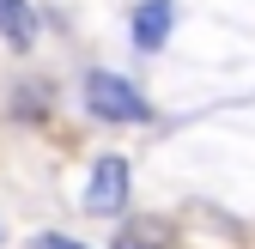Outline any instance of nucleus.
<instances>
[{
	"mask_svg": "<svg viewBox=\"0 0 255 249\" xmlns=\"http://www.w3.org/2000/svg\"><path fill=\"white\" fill-rule=\"evenodd\" d=\"M85 110L98 122H146V98L122 73H91L85 79Z\"/></svg>",
	"mask_w": 255,
	"mask_h": 249,
	"instance_id": "nucleus-1",
	"label": "nucleus"
},
{
	"mask_svg": "<svg viewBox=\"0 0 255 249\" xmlns=\"http://www.w3.org/2000/svg\"><path fill=\"white\" fill-rule=\"evenodd\" d=\"M122 201H128V158H122V152H104V158L91 164L85 207L91 213H122Z\"/></svg>",
	"mask_w": 255,
	"mask_h": 249,
	"instance_id": "nucleus-2",
	"label": "nucleus"
},
{
	"mask_svg": "<svg viewBox=\"0 0 255 249\" xmlns=\"http://www.w3.org/2000/svg\"><path fill=\"white\" fill-rule=\"evenodd\" d=\"M176 24V0H146V6H134V43L140 49H164Z\"/></svg>",
	"mask_w": 255,
	"mask_h": 249,
	"instance_id": "nucleus-3",
	"label": "nucleus"
},
{
	"mask_svg": "<svg viewBox=\"0 0 255 249\" xmlns=\"http://www.w3.org/2000/svg\"><path fill=\"white\" fill-rule=\"evenodd\" d=\"M170 243H176V231H170L164 219H128L110 249H170Z\"/></svg>",
	"mask_w": 255,
	"mask_h": 249,
	"instance_id": "nucleus-4",
	"label": "nucleus"
},
{
	"mask_svg": "<svg viewBox=\"0 0 255 249\" xmlns=\"http://www.w3.org/2000/svg\"><path fill=\"white\" fill-rule=\"evenodd\" d=\"M0 37H6V49H30L37 43V12L24 0H0Z\"/></svg>",
	"mask_w": 255,
	"mask_h": 249,
	"instance_id": "nucleus-5",
	"label": "nucleus"
},
{
	"mask_svg": "<svg viewBox=\"0 0 255 249\" xmlns=\"http://www.w3.org/2000/svg\"><path fill=\"white\" fill-rule=\"evenodd\" d=\"M30 249H85V243H73V237H37Z\"/></svg>",
	"mask_w": 255,
	"mask_h": 249,
	"instance_id": "nucleus-6",
	"label": "nucleus"
}]
</instances>
